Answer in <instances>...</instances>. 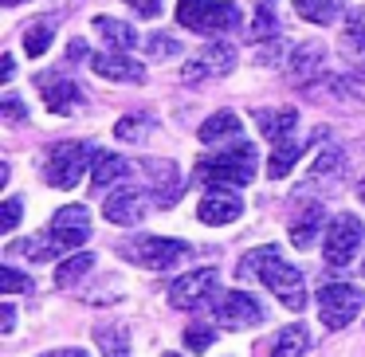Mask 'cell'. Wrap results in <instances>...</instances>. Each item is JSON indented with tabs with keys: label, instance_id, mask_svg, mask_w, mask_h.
Wrapping results in <instances>:
<instances>
[{
	"label": "cell",
	"instance_id": "obj_1",
	"mask_svg": "<svg viewBox=\"0 0 365 357\" xmlns=\"http://www.w3.org/2000/svg\"><path fill=\"white\" fill-rule=\"evenodd\" d=\"M252 275L263 279L267 291L275 294L287 310H307V283H302V275L291 263H283V255H279L275 244H263V247H255V252H247L244 259H240V279H252Z\"/></svg>",
	"mask_w": 365,
	"mask_h": 357
},
{
	"label": "cell",
	"instance_id": "obj_2",
	"mask_svg": "<svg viewBox=\"0 0 365 357\" xmlns=\"http://www.w3.org/2000/svg\"><path fill=\"white\" fill-rule=\"evenodd\" d=\"M255 150L252 145H232V150L220 153H208V157L197 161V181L200 185H212V189H240V185H252L255 181Z\"/></svg>",
	"mask_w": 365,
	"mask_h": 357
},
{
	"label": "cell",
	"instance_id": "obj_3",
	"mask_svg": "<svg viewBox=\"0 0 365 357\" xmlns=\"http://www.w3.org/2000/svg\"><path fill=\"white\" fill-rule=\"evenodd\" d=\"M240 9L228 0H177V24L197 36H220L240 28Z\"/></svg>",
	"mask_w": 365,
	"mask_h": 357
},
{
	"label": "cell",
	"instance_id": "obj_4",
	"mask_svg": "<svg viewBox=\"0 0 365 357\" xmlns=\"http://www.w3.org/2000/svg\"><path fill=\"white\" fill-rule=\"evenodd\" d=\"M122 255L145 271H177L181 263L192 259V244H181V239L169 236H142L122 244Z\"/></svg>",
	"mask_w": 365,
	"mask_h": 357
},
{
	"label": "cell",
	"instance_id": "obj_5",
	"mask_svg": "<svg viewBox=\"0 0 365 357\" xmlns=\"http://www.w3.org/2000/svg\"><path fill=\"white\" fill-rule=\"evenodd\" d=\"M95 150L98 145H83V142H63L48 153V165H43V177H48L51 189H75L87 173V165H95Z\"/></svg>",
	"mask_w": 365,
	"mask_h": 357
},
{
	"label": "cell",
	"instance_id": "obj_6",
	"mask_svg": "<svg viewBox=\"0 0 365 357\" xmlns=\"http://www.w3.org/2000/svg\"><path fill=\"white\" fill-rule=\"evenodd\" d=\"M365 306V291L354 283H326L318 291V318L330 330H346Z\"/></svg>",
	"mask_w": 365,
	"mask_h": 357
},
{
	"label": "cell",
	"instance_id": "obj_7",
	"mask_svg": "<svg viewBox=\"0 0 365 357\" xmlns=\"http://www.w3.org/2000/svg\"><path fill=\"white\" fill-rule=\"evenodd\" d=\"M216 314V326H224V330H255V326H263V318H267V310L259 306V299L247 291H228L216 299L212 306Z\"/></svg>",
	"mask_w": 365,
	"mask_h": 357
},
{
	"label": "cell",
	"instance_id": "obj_8",
	"mask_svg": "<svg viewBox=\"0 0 365 357\" xmlns=\"http://www.w3.org/2000/svg\"><path fill=\"white\" fill-rule=\"evenodd\" d=\"M216 291H220V275H216L212 267H200V271L181 275L169 286V302H173L177 310H200L216 299Z\"/></svg>",
	"mask_w": 365,
	"mask_h": 357
},
{
	"label": "cell",
	"instance_id": "obj_9",
	"mask_svg": "<svg viewBox=\"0 0 365 357\" xmlns=\"http://www.w3.org/2000/svg\"><path fill=\"white\" fill-rule=\"evenodd\" d=\"M357 247H361V220H357L354 212H341L338 220L330 224V232H326V263L330 267H349L357 255Z\"/></svg>",
	"mask_w": 365,
	"mask_h": 357
},
{
	"label": "cell",
	"instance_id": "obj_10",
	"mask_svg": "<svg viewBox=\"0 0 365 357\" xmlns=\"http://www.w3.org/2000/svg\"><path fill=\"white\" fill-rule=\"evenodd\" d=\"M232 67H236V51H232L228 43H208L197 56H189V63L181 67V79L185 83H205V79H216V75H228Z\"/></svg>",
	"mask_w": 365,
	"mask_h": 357
},
{
	"label": "cell",
	"instance_id": "obj_11",
	"mask_svg": "<svg viewBox=\"0 0 365 357\" xmlns=\"http://www.w3.org/2000/svg\"><path fill=\"white\" fill-rule=\"evenodd\" d=\"M48 236H56L59 244L67 247V252H75V247L87 244V236H91V212H87V208H79V205L59 208V212L51 216Z\"/></svg>",
	"mask_w": 365,
	"mask_h": 357
},
{
	"label": "cell",
	"instance_id": "obj_12",
	"mask_svg": "<svg viewBox=\"0 0 365 357\" xmlns=\"http://www.w3.org/2000/svg\"><path fill=\"white\" fill-rule=\"evenodd\" d=\"M240 212H244V200H240L232 189H208L205 197H200V205H197L200 224H208V228H220V224H236V220H240Z\"/></svg>",
	"mask_w": 365,
	"mask_h": 357
},
{
	"label": "cell",
	"instance_id": "obj_13",
	"mask_svg": "<svg viewBox=\"0 0 365 357\" xmlns=\"http://www.w3.org/2000/svg\"><path fill=\"white\" fill-rule=\"evenodd\" d=\"M103 212H106L110 224H126V228H134V224L145 220V192L138 189V185H122V189H114L110 197H106Z\"/></svg>",
	"mask_w": 365,
	"mask_h": 357
},
{
	"label": "cell",
	"instance_id": "obj_14",
	"mask_svg": "<svg viewBox=\"0 0 365 357\" xmlns=\"http://www.w3.org/2000/svg\"><path fill=\"white\" fill-rule=\"evenodd\" d=\"M40 95H43V106L51 114H71L83 103L79 87L71 79H63V75H40Z\"/></svg>",
	"mask_w": 365,
	"mask_h": 357
},
{
	"label": "cell",
	"instance_id": "obj_15",
	"mask_svg": "<svg viewBox=\"0 0 365 357\" xmlns=\"http://www.w3.org/2000/svg\"><path fill=\"white\" fill-rule=\"evenodd\" d=\"M145 173L153 177V192H158V205H161V208H169V205H173V200L185 192V181H181V173H177L173 161L150 157V161H145Z\"/></svg>",
	"mask_w": 365,
	"mask_h": 357
},
{
	"label": "cell",
	"instance_id": "obj_16",
	"mask_svg": "<svg viewBox=\"0 0 365 357\" xmlns=\"http://www.w3.org/2000/svg\"><path fill=\"white\" fill-rule=\"evenodd\" d=\"M326 224V208L322 205H307L299 208V212L291 216V224H287V232H291V244L294 247H310L318 239V232H322Z\"/></svg>",
	"mask_w": 365,
	"mask_h": 357
},
{
	"label": "cell",
	"instance_id": "obj_17",
	"mask_svg": "<svg viewBox=\"0 0 365 357\" xmlns=\"http://www.w3.org/2000/svg\"><path fill=\"white\" fill-rule=\"evenodd\" d=\"M91 67H95V75L114 79V83H145V67L130 56H95Z\"/></svg>",
	"mask_w": 365,
	"mask_h": 357
},
{
	"label": "cell",
	"instance_id": "obj_18",
	"mask_svg": "<svg viewBox=\"0 0 365 357\" xmlns=\"http://www.w3.org/2000/svg\"><path fill=\"white\" fill-rule=\"evenodd\" d=\"M341 56L349 59V67L365 71V9H354L341 32Z\"/></svg>",
	"mask_w": 365,
	"mask_h": 357
},
{
	"label": "cell",
	"instance_id": "obj_19",
	"mask_svg": "<svg viewBox=\"0 0 365 357\" xmlns=\"http://www.w3.org/2000/svg\"><path fill=\"white\" fill-rule=\"evenodd\" d=\"M130 173V161L118 157L110 150H95V165H91V189H106L114 181H126Z\"/></svg>",
	"mask_w": 365,
	"mask_h": 357
},
{
	"label": "cell",
	"instance_id": "obj_20",
	"mask_svg": "<svg viewBox=\"0 0 365 357\" xmlns=\"http://www.w3.org/2000/svg\"><path fill=\"white\" fill-rule=\"evenodd\" d=\"M294 122H299V114H294L291 106H287V110H255V126H259L263 138H271V145L291 142Z\"/></svg>",
	"mask_w": 365,
	"mask_h": 357
},
{
	"label": "cell",
	"instance_id": "obj_21",
	"mask_svg": "<svg viewBox=\"0 0 365 357\" xmlns=\"http://www.w3.org/2000/svg\"><path fill=\"white\" fill-rule=\"evenodd\" d=\"M240 130H244V122H240L232 110H220V114H212V118H208L205 126H200V142H205V145H216V142H236Z\"/></svg>",
	"mask_w": 365,
	"mask_h": 357
},
{
	"label": "cell",
	"instance_id": "obj_22",
	"mask_svg": "<svg viewBox=\"0 0 365 357\" xmlns=\"http://www.w3.org/2000/svg\"><path fill=\"white\" fill-rule=\"evenodd\" d=\"M95 32L103 36V40L110 43L118 56H126V51L138 43V32H134V28L122 24V20H114V16H98V20H95Z\"/></svg>",
	"mask_w": 365,
	"mask_h": 357
},
{
	"label": "cell",
	"instance_id": "obj_23",
	"mask_svg": "<svg viewBox=\"0 0 365 357\" xmlns=\"http://www.w3.org/2000/svg\"><path fill=\"white\" fill-rule=\"evenodd\" d=\"M291 4L310 24H334L341 16V9H346V0H291Z\"/></svg>",
	"mask_w": 365,
	"mask_h": 357
},
{
	"label": "cell",
	"instance_id": "obj_24",
	"mask_svg": "<svg viewBox=\"0 0 365 357\" xmlns=\"http://www.w3.org/2000/svg\"><path fill=\"white\" fill-rule=\"evenodd\" d=\"M307 346H310L307 326H287V330L275 333V349H271V357H302Z\"/></svg>",
	"mask_w": 365,
	"mask_h": 357
},
{
	"label": "cell",
	"instance_id": "obj_25",
	"mask_svg": "<svg viewBox=\"0 0 365 357\" xmlns=\"http://www.w3.org/2000/svg\"><path fill=\"white\" fill-rule=\"evenodd\" d=\"M322 56H326L322 48H314V43H302V48L291 56V75H294L299 83L314 79V75H318V67H322Z\"/></svg>",
	"mask_w": 365,
	"mask_h": 357
},
{
	"label": "cell",
	"instance_id": "obj_26",
	"mask_svg": "<svg viewBox=\"0 0 365 357\" xmlns=\"http://www.w3.org/2000/svg\"><path fill=\"white\" fill-rule=\"evenodd\" d=\"M91 267H95V255H91V252H75L67 263H59V271H56V286H59V291H63V286H75Z\"/></svg>",
	"mask_w": 365,
	"mask_h": 357
},
{
	"label": "cell",
	"instance_id": "obj_27",
	"mask_svg": "<svg viewBox=\"0 0 365 357\" xmlns=\"http://www.w3.org/2000/svg\"><path fill=\"white\" fill-rule=\"evenodd\" d=\"M12 252L28 255L32 263H43V259H56V255H63L67 247L59 244L56 236H40V239H24V244H12Z\"/></svg>",
	"mask_w": 365,
	"mask_h": 357
},
{
	"label": "cell",
	"instance_id": "obj_28",
	"mask_svg": "<svg viewBox=\"0 0 365 357\" xmlns=\"http://www.w3.org/2000/svg\"><path fill=\"white\" fill-rule=\"evenodd\" d=\"M299 153H302V150H299L294 142H279L275 150H271V161H267V177H271V181H283V177L294 169Z\"/></svg>",
	"mask_w": 365,
	"mask_h": 357
},
{
	"label": "cell",
	"instance_id": "obj_29",
	"mask_svg": "<svg viewBox=\"0 0 365 357\" xmlns=\"http://www.w3.org/2000/svg\"><path fill=\"white\" fill-rule=\"evenodd\" d=\"M98 349H103V357H126L130 349V333L122 330V326H103V330L95 333Z\"/></svg>",
	"mask_w": 365,
	"mask_h": 357
},
{
	"label": "cell",
	"instance_id": "obj_30",
	"mask_svg": "<svg viewBox=\"0 0 365 357\" xmlns=\"http://www.w3.org/2000/svg\"><path fill=\"white\" fill-rule=\"evenodd\" d=\"M150 130H153V118H150V114H130V118H122L118 126H114V134H118L122 142H142Z\"/></svg>",
	"mask_w": 365,
	"mask_h": 357
},
{
	"label": "cell",
	"instance_id": "obj_31",
	"mask_svg": "<svg viewBox=\"0 0 365 357\" xmlns=\"http://www.w3.org/2000/svg\"><path fill=\"white\" fill-rule=\"evenodd\" d=\"M51 36H56L51 20H36V24L24 32V48H28V56H43V51H48V43H51Z\"/></svg>",
	"mask_w": 365,
	"mask_h": 357
},
{
	"label": "cell",
	"instance_id": "obj_32",
	"mask_svg": "<svg viewBox=\"0 0 365 357\" xmlns=\"http://www.w3.org/2000/svg\"><path fill=\"white\" fill-rule=\"evenodd\" d=\"M0 291L4 294H20V291H32V279H24L16 267H0Z\"/></svg>",
	"mask_w": 365,
	"mask_h": 357
},
{
	"label": "cell",
	"instance_id": "obj_33",
	"mask_svg": "<svg viewBox=\"0 0 365 357\" xmlns=\"http://www.w3.org/2000/svg\"><path fill=\"white\" fill-rule=\"evenodd\" d=\"M145 48H150L153 59H169V56H181V48H177V40H169V36L153 32L150 40H145Z\"/></svg>",
	"mask_w": 365,
	"mask_h": 357
},
{
	"label": "cell",
	"instance_id": "obj_34",
	"mask_svg": "<svg viewBox=\"0 0 365 357\" xmlns=\"http://www.w3.org/2000/svg\"><path fill=\"white\" fill-rule=\"evenodd\" d=\"M185 346H189V353H205V349L212 346V330H208V326H192V330H185Z\"/></svg>",
	"mask_w": 365,
	"mask_h": 357
},
{
	"label": "cell",
	"instance_id": "obj_35",
	"mask_svg": "<svg viewBox=\"0 0 365 357\" xmlns=\"http://www.w3.org/2000/svg\"><path fill=\"white\" fill-rule=\"evenodd\" d=\"M0 110H4V122H9V126H24V118H28L24 103H20L16 95H4V103H0Z\"/></svg>",
	"mask_w": 365,
	"mask_h": 357
},
{
	"label": "cell",
	"instance_id": "obj_36",
	"mask_svg": "<svg viewBox=\"0 0 365 357\" xmlns=\"http://www.w3.org/2000/svg\"><path fill=\"white\" fill-rule=\"evenodd\" d=\"M338 165H341V150H326L322 157H314V165H310V181H314V177H326Z\"/></svg>",
	"mask_w": 365,
	"mask_h": 357
},
{
	"label": "cell",
	"instance_id": "obj_37",
	"mask_svg": "<svg viewBox=\"0 0 365 357\" xmlns=\"http://www.w3.org/2000/svg\"><path fill=\"white\" fill-rule=\"evenodd\" d=\"M0 212H4V216H0V232H12L20 224V200L16 197L4 200V208H0Z\"/></svg>",
	"mask_w": 365,
	"mask_h": 357
},
{
	"label": "cell",
	"instance_id": "obj_38",
	"mask_svg": "<svg viewBox=\"0 0 365 357\" xmlns=\"http://www.w3.org/2000/svg\"><path fill=\"white\" fill-rule=\"evenodd\" d=\"M252 36H275V20H271V12L267 9H259V16H255V28H252Z\"/></svg>",
	"mask_w": 365,
	"mask_h": 357
},
{
	"label": "cell",
	"instance_id": "obj_39",
	"mask_svg": "<svg viewBox=\"0 0 365 357\" xmlns=\"http://www.w3.org/2000/svg\"><path fill=\"white\" fill-rule=\"evenodd\" d=\"M122 4H130L138 16H158L161 12V0H122Z\"/></svg>",
	"mask_w": 365,
	"mask_h": 357
},
{
	"label": "cell",
	"instance_id": "obj_40",
	"mask_svg": "<svg viewBox=\"0 0 365 357\" xmlns=\"http://www.w3.org/2000/svg\"><path fill=\"white\" fill-rule=\"evenodd\" d=\"M12 326H16V314H12V306L4 302V306H0V333H12Z\"/></svg>",
	"mask_w": 365,
	"mask_h": 357
},
{
	"label": "cell",
	"instance_id": "obj_41",
	"mask_svg": "<svg viewBox=\"0 0 365 357\" xmlns=\"http://www.w3.org/2000/svg\"><path fill=\"white\" fill-rule=\"evenodd\" d=\"M43 357H87V349H51Z\"/></svg>",
	"mask_w": 365,
	"mask_h": 357
},
{
	"label": "cell",
	"instance_id": "obj_42",
	"mask_svg": "<svg viewBox=\"0 0 365 357\" xmlns=\"http://www.w3.org/2000/svg\"><path fill=\"white\" fill-rule=\"evenodd\" d=\"M0 79H4V83L12 79V59L9 56H4V63H0Z\"/></svg>",
	"mask_w": 365,
	"mask_h": 357
},
{
	"label": "cell",
	"instance_id": "obj_43",
	"mask_svg": "<svg viewBox=\"0 0 365 357\" xmlns=\"http://www.w3.org/2000/svg\"><path fill=\"white\" fill-rule=\"evenodd\" d=\"M83 56H87V48H83V43L75 40V43H71V59H83Z\"/></svg>",
	"mask_w": 365,
	"mask_h": 357
},
{
	"label": "cell",
	"instance_id": "obj_44",
	"mask_svg": "<svg viewBox=\"0 0 365 357\" xmlns=\"http://www.w3.org/2000/svg\"><path fill=\"white\" fill-rule=\"evenodd\" d=\"M357 197H361V205H365V181H361V185H357Z\"/></svg>",
	"mask_w": 365,
	"mask_h": 357
},
{
	"label": "cell",
	"instance_id": "obj_45",
	"mask_svg": "<svg viewBox=\"0 0 365 357\" xmlns=\"http://www.w3.org/2000/svg\"><path fill=\"white\" fill-rule=\"evenodd\" d=\"M4 4H9V9H12V4H20V0H4Z\"/></svg>",
	"mask_w": 365,
	"mask_h": 357
},
{
	"label": "cell",
	"instance_id": "obj_46",
	"mask_svg": "<svg viewBox=\"0 0 365 357\" xmlns=\"http://www.w3.org/2000/svg\"><path fill=\"white\" fill-rule=\"evenodd\" d=\"M165 357H177V353H165Z\"/></svg>",
	"mask_w": 365,
	"mask_h": 357
}]
</instances>
